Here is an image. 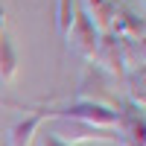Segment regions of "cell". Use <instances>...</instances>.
<instances>
[{
  "mask_svg": "<svg viewBox=\"0 0 146 146\" xmlns=\"http://www.w3.org/2000/svg\"><path fill=\"white\" fill-rule=\"evenodd\" d=\"M47 120H76V123H88L96 129H114L120 126L117 108L105 102H70L62 108H47Z\"/></svg>",
  "mask_w": 146,
  "mask_h": 146,
  "instance_id": "6da1fadb",
  "label": "cell"
},
{
  "mask_svg": "<svg viewBox=\"0 0 146 146\" xmlns=\"http://www.w3.org/2000/svg\"><path fill=\"white\" fill-rule=\"evenodd\" d=\"M50 135H56L64 146H76V143H117V131L114 129H96V126H88V123H76V120H56Z\"/></svg>",
  "mask_w": 146,
  "mask_h": 146,
  "instance_id": "7a4b0ae2",
  "label": "cell"
},
{
  "mask_svg": "<svg viewBox=\"0 0 146 146\" xmlns=\"http://www.w3.org/2000/svg\"><path fill=\"white\" fill-rule=\"evenodd\" d=\"M96 44H100V32H96V27L91 23V18L85 15V9L76 6V18H73V27H70V32H67L64 47L73 50L76 56H82L85 62H94Z\"/></svg>",
  "mask_w": 146,
  "mask_h": 146,
  "instance_id": "3957f363",
  "label": "cell"
},
{
  "mask_svg": "<svg viewBox=\"0 0 146 146\" xmlns=\"http://www.w3.org/2000/svg\"><path fill=\"white\" fill-rule=\"evenodd\" d=\"M94 67L100 73H105V76H111V79H123L126 76L123 58H120V47H117V38L111 32L100 35V44H96V53H94Z\"/></svg>",
  "mask_w": 146,
  "mask_h": 146,
  "instance_id": "277c9868",
  "label": "cell"
},
{
  "mask_svg": "<svg viewBox=\"0 0 146 146\" xmlns=\"http://www.w3.org/2000/svg\"><path fill=\"white\" fill-rule=\"evenodd\" d=\"M108 32L114 35V38H131V41H143V35H146V23L140 15H135L131 9L126 6H120L114 9V21H111V27H108Z\"/></svg>",
  "mask_w": 146,
  "mask_h": 146,
  "instance_id": "5b68a950",
  "label": "cell"
},
{
  "mask_svg": "<svg viewBox=\"0 0 146 146\" xmlns=\"http://www.w3.org/2000/svg\"><path fill=\"white\" fill-rule=\"evenodd\" d=\"M41 123H47V108H41V111H35V114H27V117H21L15 126L9 129V146H29L35 140V135H38V129Z\"/></svg>",
  "mask_w": 146,
  "mask_h": 146,
  "instance_id": "8992f818",
  "label": "cell"
},
{
  "mask_svg": "<svg viewBox=\"0 0 146 146\" xmlns=\"http://www.w3.org/2000/svg\"><path fill=\"white\" fill-rule=\"evenodd\" d=\"M102 94H105V73H100L96 67H85L82 79H79V100L76 102H102Z\"/></svg>",
  "mask_w": 146,
  "mask_h": 146,
  "instance_id": "52a82bcc",
  "label": "cell"
},
{
  "mask_svg": "<svg viewBox=\"0 0 146 146\" xmlns=\"http://www.w3.org/2000/svg\"><path fill=\"white\" fill-rule=\"evenodd\" d=\"M114 9H117V0H85V15L91 18V23L96 27V32H108L114 21Z\"/></svg>",
  "mask_w": 146,
  "mask_h": 146,
  "instance_id": "ba28073f",
  "label": "cell"
},
{
  "mask_svg": "<svg viewBox=\"0 0 146 146\" xmlns=\"http://www.w3.org/2000/svg\"><path fill=\"white\" fill-rule=\"evenodd\" d=\"M18 50H15V44H12V38L6 32H0V82L9 85V82H15L18 76Z\"/></svg>",
  "mask_w": 146,
  "mask_h": 146,
  "instance_id": "9c48e42d",
  "label": "cell"
},
{
  "mask_svg": "<svg viewBox=\"0 0 146 146\" xmlns=\"http://www.w3.org/2000/svg\"><path fill=\"white\" fill-rule=\"evenodd\" d=\"M126 96H129V105H135L143 111L146 105V67H137V70H129L126 73Z\"/></svg>",
  "mask_w": 146,
  "mask_h": 146,
  "instance_id": "30bf717a",
  "label": "cell"
},
{
  "mask_svg": "<svg viewBox=\"0 0 146 146\" xmlns=\"http://www.w3.org/2000/svg\"><path fill=\"white\" fill-rule=\"evenodd\" d=\"M76 18V0H58L56 3V29L62 35V41H67V32Z\"/></svg>",
  "mask_w": 146,
  "mask_h": 146,
  "instance_id": "8fae6325",
  "label": "cell"
},
{
  "mask_svg": "<svg viewBox=\"0 0 146 146\" xmlns=\"http://www.w3.org/2000/svg\"><path fill=\"white\" fill-rule=\"evenodd\" d=\"M38 146H64V143L58 140L56 135H50V131H44V135H38Z\"/></svg>",
  "mask_w": 146,
  "mask_h": 146,
  "instance_id": "7c38bea8",
  "label": "cell"
},
{
  "mask_svg": "<svg viewBox=\"0 0 146 146\" xmlns=\"http://www.w3.org/2000/svg\"><path fill=\"white\" fill-rule=\"evenodd\" d=\"M117 143L120 146H143V137H131V135H120L117 131Z\"/></svg>",
  "mask_w": 146,
  "mask_h": 146,
  "instance_id": "4fadbf2b",
  "label": "cell"
},
{
  "mask_svg": "<svg viewBox=\"0 0 146 146\" xmlns=\"http://www.w3.org/2000/svg\"><path fill=\"white\" fill-rule=\"evenodd\" d=\"M0 32H6V9H3V3H0Z\"/></svg>",
  "mask_w": 146,
  "mask_h": 146,
  "instance_id": "5bb4252c",
  "label": "cell"
}]
</instances>
